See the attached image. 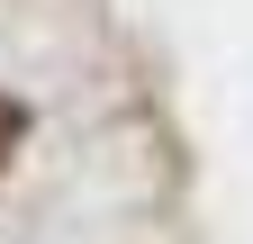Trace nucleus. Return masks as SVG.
Here are the masks:
<instances>
[{
    "mask_svg": "<svg viewBox=\"0 0 253 244\" xmlns=\"http://www.w3.org/2000/svg\"><path fill=\"white\" fill-rule=\"evenodd\" d=\"M18 136H27V118H18V100H0V172H9V154H18Z\"/></svg>",
    "mask_w": 253,
    "mask_h": 244,
    "instance_id": "nucleus-1",
    "label": "nucleus"
}]
</instances>
